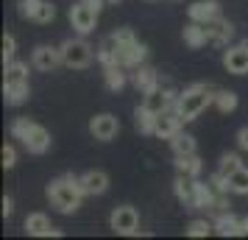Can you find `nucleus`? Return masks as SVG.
I'll use <instances>...</instances> for the list:
<instances>
[{
    "mask_svg": "<svg viewBox=\"0 0 248 240\" xmlns=\"http://www.w3.org/2000/svg\"><path fill=\"white\" fill-rule=\"evenodd\" d=\"M95 23H98V12L87 6L84 0L76 3V6H70V25L78 31L81 36H87L90 31H95Z\"/></svg>",
    "mask_w": 248,
    "mask_h": 240,
    "instance_id": "obj_6",
    "label": "nucleus"
},
{
    "mask_svg": "<svg viewBox=\"0 0 248 240\" xmlns=\"http://www.w3.org/2000/svg\"><path fill=\"white\" fill-rule=\"evenodd\" d=\"M14 53H17V39L12 34H3V64L14 62Z\"/></svg>",
    "mask_w": 248,
    "mask_h": 240,
    "instance_id": "obj_31",
    "label": "nucleus"
},
{
    "mask_svg": "<svg viewBox=\"0 0 248 240\" xmlns=\"http://www.w3.org/2000/svg\"><path fill=\"white\" fill-rule=\"evenodd\" d=\"M187 14H190V20H195V23L209 25L212 20L220 17V3L217 0H198V3H192L190 9H187Z\"/></svg>",
    "mask_w": 248,
    "mask_h": 240,
    "instance_id": "obj_13",
    "label": "nucleus"
},
{
    "mask_svg": "<svg viewBox=\"0 0 248 240\" xmlns=\"http://www.w3.org/2000/svg\"><path fill=\"white\" fill-rule=\"evenodd\" d=\"M39 6H42V0H20V17L34 20L36 12H39Z\"/></svg>",
    "mask_w": 248,
    "mask_h": 240,
    "instance_id": "obj_33",
    "label": "nucleus"
},
{
    "mask_svg": "<svg viewBox=\"0 0 248 240\" xmlns=\"http://www.w3.org/2000/svg\"><path fill=\"white\" fill-rule=\"evenodd\" d=\"M109 226H112L114 235H137L140 232V215H137L134 207H114L112 215H109Z\"/></svg>",
    "mask_w": 248,
    "mask_h": 240,
    "instance_id": "obj_5",
    "label": "nucleus"
},
{
    "mask_svg": "<svg viewBox=\"0 0 248 240\" xmlns=\"http://www.w3.org/2000/svg\"><path fill=\"white\" fill-rule=\"evenodd\" d=\"M181 123H184V120L179 117V112H176V109L159 112V117H156V131H154V134H156L159 140H173V137L181 131Z\"/></svg>",
    "mask_w": 248,
    "mask_h": 240,
    "instance_id": "obj_12",
    "label": "nucleus"
},
{
    "mask_svg": "<svg viewBox=\"0 0 248 240\" xmlns=\"http://www.w3.org/2000/svg\"><path fill=\"white\" fill-rule=\"evenodd\" d=\"M192 182L195 179H190V176H184V173H179L176 176V182H173V193H176V198H179L181 204H192Z\"/></svg>",
    "mask_w": 248,
    "mask_h": 240,
    "instance_id": "obj_25",
    "label": "nucleus"
},
{
    "mask_svg": "<svg viewBox=\"0 0 248 240\" xmlns=\"http://www.w3.org/2000/svg\"><path fill=\"white\" fill-rule=\"evenodd\" d=\"M156 117H159V114L154 112L151 106H145V103H142V106H137V109H134V126H137V131H140V134H154V131H156Z\"/></svg>",
    "mask_w": 248,
    "mask_h": 240,
    "instance_id": "obj_18",
    "label": "nucleus"
},
{
    "mask_svg": "<svg viewBox=\"0 0 248 240\" xmlns=\"http://www.w3.org/2000/svg\"><path fill=\"white\" fill-rule=\"evenodd\" d=\"M209 232H215V224L203 221V218H195V221H190V226H187V235L190 238H206Z\"/></svg>",
    "mask_w": 248,
    "mask_h": 240,
    "instance_id": "obj_28",
    "label": "nucleus"
},
{
    "mask_svg": "<svg viewBox=\"0 0 248 240\" xmlns=\"http://www.w3.org/2000/svg\"><path fill=\"white\" fill-rule=\"evenodd\" d=\"M28 95H31L28 81H3V98H6L9 106H20V103H25L28 101Z\"/></svg>",
    "mask_w": 248,
    "mask_h": 240,
    "instance_id": "obj_16",
    "label": "nucleus"
},
{
    "mask_svg": "<svg viewBox=\"0 0 248 240\" xmlns=\"http://www.w3.org/2000/svg\"><path fill=\"white\" fill-rule=\"evenodd\" d=\"M0 157H3V168H6V171L17 165V151H14V145H3V151H0Z\"/></svg>",
    "mask_w": 248,
    "mask_h": 240,
    "instance_id": "obj_34",
    "label": "nucleus"
},
{
    "mask_svg": "<svg viewBox=\"0 0 248 240\" xmlns=\"http://www.w3.org/2000/svg\"><path fill=\"white\" fill-rule=\"evenodd\" d=\"M84 3H87V6H92L95 12L101 14V9H103V3H106V0H84Z\"/></svg>",
    "mask_w": 248,
    "mask_h": 240,
    "instance_id": "obj_38",
    "label": "nucleus"
},
{
    "mask_svg": "<svg viewBox=\"0 0 248 240\" xmlns=\"http://www.w3.org/2000/svg\"><path fill=\"white\" fill-rule=\"evenodd\" d=\"M131 81H134L137 90L145 95V92H151V90H156V87H159V73H156L154 67H145V64H140Z\"/></svg>",
    "mask_w": 248,
    "mask_h": 240,
    "instance_id": "obj_21",
    "label": "nucleus"
},
{
    "mask_svg": "<svg viewBox=\"0 0 248 240\" xmlns=\"http://www.w3.org/2000/svg\"><path fill=\"white\" fill-rule=\"evenodd\" d=\"M206 31H209V42L212 45H226L234 36V25L229 23V20H223V17H217V20H212V23L206 25Z\"/></svg>",
    "mask_w": 248,
    "mask_h": 240,
    "instance_id": "obj_17",
    "label": "nucleus"
},
{
    "mask_svg": "<svg viewBox=\"0 0 248 240\" xmlns=\"http://www.w3.org/2000/svg\"><path fill=\"white\" fill-rule=\"evenodd\" d=\"M184 42L190 48H203L206 42H209V31H206V25L203 23H195V20H190V23L184 25Z\"/></svg>",
    "mask_w": 248,
    "mask_h": 240,
    "instance_id": "obj_20",
    "label": "nucleus"
},
{
    "mask_svg": "<svg viewBox=\"0 0 248 240\" xmlns=\"http://www.w3.org/2000/svg\"><path fill=\"white\" fill-rule=\"evenodd\" d=\"M12 137L20 140L25 145V151L36 154V157L47 154V148H50V131L45 126L34 123V120H28V117H17L12 123Z\"/></svg>",
    "mask_w": 248,
    "mask_h": 240,
    "instance_id": "obj_2",
    "label": "nucleus"
},
{
    "mask_svg": "<svg viewBox=\"0 0 248 240\" xmlns=\"http://www.w3.org/2000/svg\"><path fill=\"white\" fill-rule=\"evenodd\" d=\"M103 79H106V87L112 92H120L125 87V67L123 64H112V67H103Z\"/></svg>",
    "mask_w": 248,
    "mask_h": 240,
    "instance_id": "obj_23",
    "label": "nucleus"
},
{
    "mask_svg": "<svg viewBox=\"0 0 248 240\" xmlns=\"http://www.w3.org/2000/svg\"><path fill=\"white\" fill-rule=\"evenodd\" d=\"M170 148H173V154L176 157H187V154H195V137L192 134H187V131H179L176 137L170 140Z\"/></svg>",
    "mask_w": 248,
    "mask_h": 240,
    "instance_id": "obj_24",
    "label": "nucleus"
},
{
    "mask_svg": "<svg viewBox=\"0 0 248 240\" xmlns=\"http://www.w3.org/2000/svg\"><path fill=\"white\" fill-rule=\"evenodd\" d=\"M31 64H34L36 70H42V73H50L53 67L64 64V59H62V48L39 45V48L34 50V56H31Z\"/></svg>",
    "mask_w": 248,
    "mask_h": 240,
    "instance_id": "obj_10",
    "label": "nucleus"
},
{
    "mask_svg": "<svg viewBox=\"0 0 248 240\" xmlns=\"http://www.w3.org/2000/svg\"><path fill=\"white\" fill-rule=\"evenodd\" d=\"M237 92H232V90H220V92H215V106L220 109L223 114H229V112H234L237 109Z\"/></svg>",
    "mask_w": 248,
    "mask_h": 240,
    "instance_id": "obj_27",
    "label": "nucleus"
},
{
    "mask_svg": "<svg viewBox=\"0 0 248 240\" xmlns=\"http://www.w3.org/2000/svg\"><path fill=\"white\" fill-rule=\"evenodd\" d=\"M14 212V201H12V195H3V218H9Z\"/></svg>",
    "mask_w": 248,
    "mask_h": 240,
    "instance_id": "obj_37",
    "label": "nucleus"
},
{
    "mask_svg": "<svg viewBox=\"0 0 248 240\" xmlns=\"http://www.w3.org/2000/svg\"><path fill=\"white\" fill-rule=\"evenodd\" d=\"M78 182L84 195H103L109 190V176L103 171H87L84 176H78Z\"/></svg>",
    "mask_w": 248,
    "mask_h": 240,
    "instance_id": "obj_14",
    "label": "nucleus"
},
{
    "mask_svg": "<svg viewBox=\"0 0 248 240\" xmlns=\"http://www.w3.org/2000/svg\"><path fill=\"white\" fill-rule=\"evenodd\" d=\"M237 168H243V160H240V154H223V157H220V168H217V171L223 173V176L234 173Z\"/></svg>",
    "mask_w": 248,
    "mask_h": 240,
    "instance_id": "obj_30",
    "label": "nucleus"
},
{
    "mask_svg": "<svg viewBox=\"0 0 248 240\" xmlns=\"http://www.w3.org/2000/svg\"><path fill=\"white\" fill-rule=\"evenodd\" d=\"M229 193L248 195V168H237L234 173H229Z\"/></svg>",
    "mask_w": 248,
    "mask_h": 240,
    "instance_id": "obj_26",
    "label": "nucleus"
},
{
    "mask_svg": "<svg viewBox=\"0 0 248 240\" xmlns=\"http://www.w3.org/2000/svg\"><path fill=\"white\" fill-rule=\"evenodd\" d=\"M92 56H95V50L87 39H67L64 45H62V59H64V64L73 70H84L92 64Z\"/></svg>",
    "mask_w": 248,
    "mask_h": 240,
    "instance_id": "obj_4",
    "label": "nucleus"
},
{
    "mask_svg": "<svg viewBox=\"0 0 248 240\" xmlns=\"http://www.w3.org/2000/svg\"><path fill=\"white\" fill-rule=\"evenodd\" d=\"M6 81H28V64H23V62H9L6 64Z\"/></svg>",
    "mask_w": 248,
    "mask_h": 240,
    "instance_id": "obj_29",
    "label": "nucleus"
},
{
    "mask_svg": "<svg viewBox=\"0 0 248 240\" xmlns=\"http://www.w3.org/2000/svg\"><path fill=\"white\" fill-rule=\"evenodd\" d=\"M47 198H50V204L56 207L59 212L73 215V212L81 207V198H84V190H81L78 176L64 173V176L53 179V182L47 184Z\"/></svg>",
    "mask_w": 248,
    "mask_h": 240,
    "instance_id": "obj_1",
    "label": "nucleus"
},
{
    "mask_svg": "<svg viewBox=\"0 0 248 240\" xmlns=\"http://www.w3.org/2000/svg\"><path fill=\"white\" fill-rule=\"evenodd\" d=\"M53 17H56V9H53V3L42 0V6H39V12H36V17H34V23H53Z\"/></svg>",
    "mask_w": 248,
    "mask_h": 240,
    "instance_id": "obj_32",
    "label": "nucleus"
},
{
    "mask_svg": "<svg viewBox=\"0 0 248 240\" xmlns=\"http://www.w3.org/2000/svg\"><path fill=\"white\" fill-rule=\"evenodd\" d=\"M106 3H120V0H106Z\"/></svg>",
    "mask_w": 248,
    "mask_h": 240,
    "instance_id": "obj_39",
    "label": "nucleus"
},
{
    "mask_svg": "<svg viewBox=\"0 0 248 240\" xmlns=\"http://www.w3.org/2000/svg\"><path fill=\"white\" fill-rule=\"evenodd\" d=\"M215 198H217V190H215L212 184L206 182H192V209H212L215 207Z\"/></svg>",
    "mask_w": 248,
    "mask_h": 240,
    "instance_id": "obj_15",
    "label": "nucleus"
},
{
    "mask_svg": "<svg viewBox=\"0 0 248 240\" xmlns=\"http://www.w3.org/2000/svg\"><path fill=\"white\" fill-rule=\"evenodd\" d=\"M114 39H117V45H125V42H131L137 36H134L131 28H117V31H114Z\"/></svg>",
    "mask_w": 248,
    "mask_h": 240,
    "instance_id": "obj_35",
    "label": "nucleus"
},
{
    "mask_svg": "<svg viewBox=\"0 0 248 240\" xmlns=\"http://www.w3.org/2000/svg\"><path fill=\"white\" fill-rule=\"evenodd\" d=\"M25 232L34 238H62V232L50 226V218L45 212H31L25 218Z\"/></svg>",
    "mask_w": 248,
    "mask_h": 240,
    "instance_id": "obj_11",
    "label": "nucleus"
},
{
    "mask_svg": "<svg viewBox=\"0 0 248 240\" xmlns=\"http://www.w3.org/2000/svg\"><path fill=\"white\" fill-rule=\"evenodd\" d=\"M90 131L95 140H101V143H109V140L117 137V131H120V120L114 117V114H95L90 120Z\"/></svg>",
    "mask_w": 248,
    "mask_h": 240,
    "instance_id": "obj_8",
    "label": "nucleus"
},
{
    "mask_svg": "<svg viewBox=\"0 0 248 240\" xmlns=\"http://www.w3.org/2000/svg\"><path fill=\"white\" fill-rule=\"evenodd\" d=\"M215 232L220 238H240V218L232 215V209L229 212H217V218H215Z\"/></svg>",
    "mask_w": 248,
    "mask_h": 240,
    "instance_id": "obj_19",
    "label": "nucleus"
},
{
    "mask_svg": "<svg viewBox=\"0 0 248 240\" xmlns=\"http://www.w3.org/2000/svg\"><path fill=\"white\" fill-rule=\"evenodd\" d=\"M223 67L234 76H246L248 73V42H240V45H232L223 53Z\"/></svg>",
    "mask_w": 248,
    "mask_h": 240,
    "instance_id": "obj_9",
    "label": "nucleus"
},
{
    "mask_svg": "<svg viewBox=\"0 0 248 240\" xmlns=\"http://www.w3.org/2000/svg\"><path fill=\"white\" fill-rule=\"evenodd\" d=\"M209 103H215V92H209L206 84H190V87L179 95L176 112H179V117L184 123H190V120H195Z\"/></svg>",
    "mask_w": 248,
    "mask_h": 240,
    "instance_id": "obj_3",
    "label": "nucleus"
},
{
    "mask_svg": "<svg viewBox=\"0 0 248 240\" xmlns=\"http://www.w3.org/2000/svg\"><path fill=\"white\" fill-rule=\"evenodd\" d=\"M145 59H148V48L142 45L140 39H131V42H125V45L117 48V62H120L125 70H137Z\"/></svg>",
    "mask_w": 248,
    "mask_h": 240,
    "instance_id": "obj_7",
    "label": "nucleus"
},
{
    "mask_svg": "<svg viewBox=\"0 0 248 240\" xmlns=\"http://www.w3.org/2000/svg\"><path fill=\"white\" fill-rule=\"evenodd\" d=\"M176 171L190 176V179H198L203 171V162L198 154H187V157H176Z\"/></svg>",
    "mask_w": 248,
    "mask_h": 240,
    "instance_id": "obj_22",
    "label": "nucleus"
},
{
    "mask_svg": "<svg viewBox=\"0 0 248 240\" xmlns=\"http://www.w3.org/2000/svg\"><path fill=\"white\" fill-rule=\"evenodd\" d=\"M237 145H240V151H248V126L237 131Z\"/></svg>",
    "mask_w": 248,
    "mask_h": 240,
    "instance_id": "obj_36",
    "label": "nucleus"
}]
</instances>
